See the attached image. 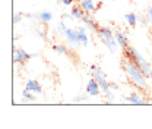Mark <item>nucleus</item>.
Returning a JSON list of instances; mask_svg holds the SVG:
<instances>
[{
  "label": "nucleus",
  "instance_id": "obj_17",
  "mask_svg": "<svg viewBox=\"0 0 152 129\" xmlns=\"http://www.w3.org/2000/svg\"><path fill=\"white\" fill-rule=\"evenodd\" d=\"M53 50H54L56 53H60V55H67V53H69V52H67V47L63 46V44H53Z\"/></svg>",
  "mask_w": 152,
  "mask_h": 129
},
{
  "label": "nucleus",
  "instance_id": "obj_1",
  "mask_svg": "<svg viewBox=\"0 0 152 129\" xmlns=\"http://www.w3.org/2000/svg\"><path fill=\"white\" fill-rule=\"evenodd\" d=\"M121 68L124 71V74L127 76V79L130 81V84L134 85L136 88H139L140 91H146L148 90V82H146V75L143 74V71L133 62L129 57H123L121 60Z\"/></svg>",
  "mask_w": 152,
  "mask_h": 129
},
{
  "label": "nucleus",
  "instance_id": "obj_6",
  "mask_svg": "<svg viewBox=\"0 0 152 129\" xmlns=\"http://www.w3.org/2000/svg\"><path fill=\"white\" fill-rule=\"evenodd\" d=\"M86 92H88V95H91V97H96V95H99V92H101V88H99V84L96 82V79L91 76V79L88 81V84H86Z\"/></svg>",
  "mask_w": 152,
  "mask_h": 129
},
{
  "label": "nucleus",
  "instance_id": "obj_14",
  "mask_svg": "<svg viewBox=\"0 0 152 129\" xmlns=\"http://www.w3.org/2000/svg\"><path fill=\"white\" fill-rule=\"evenodd\" d=\"M37 19H39L44 24H48V22L53 21V13H50V12H39L37 15Z\"/></svg>",
  "mask_w": 152,
  "mask_h": 129
},
{
  "label": "nucleus",
  "instance_id": "obj_19",
  "mask_svg": "<svg viewBox=\"0 0 152 129\" xmlns=\"http://www.w3.org/2000/svg\"><path fill=\"white\" fill-rule=\"evenodd\" d=\"M22 18H23V15H22V13H15V15H13V25L19 24Z\"/></svg>",
  "mask_w": 152,
  "mask_h": 129
},
{
  "label": "nucleus",
  "instance_id": "obj_4",
  "mask_svg": "<svg viewBox=\"0 0 152 129\" xmlns=\"http://www.w3.org/2000/svg\"><path fill=\"white\" fill-rule=\"evenodd\" d=\"M66 41H67V44L72 47V49H77V47H80L82 44H80V40H79V34H77V31H76V28H69L67 29V32H66Z\"/></svg>",
  "mask_w": 152,
  "mask_h": 129
},
{
  "label": "nucleus",
  "instance_id": "obj_5",
  "mask_svg": "<svg viewBox=\"0 0 152 129\" xmlns=\"http://www.w3.org/2000/svg\"><path fill=\"white\" fill-rule=\"evenodd\" d=\"M34 56L37 55H28L23 49H15V52H13V62L15 63H25V62H28Z\"/></svg>",
  "mask_w": 152,
  "mask_h": 129
},
{
  "label": "nucleus",
  "instance_id": "obj_15",
  "mask_svg": "<svg viewBox=\"0 0 152 129\" xmlns=\"http://www.w3.org/2000/svg\"><path fill=\"white\" fill-rule=\"evenodd\" d=\"M124 19H126V22L129 24V27H132V28H134L136 24H137V15H136V13H126V15H124Z\"/></svg>",
  "mask_w": 152,
  "mask_h": 129
},
{
  "label": "nucleus",
  "instance_id": "obj_11",
  "mask_svg": "<svg viewBox=\"0 0 152 129\" xmlns=\"http://www.w3.org/2000/svg\"><path fill=\"white\" fill-rule=\"evenodd\" d=\"M76 31L79 34V40H80L82 47H88L89 40H88V34H86V27H76Z\"/></svg>",
  "mask_w": 152,
  "mask_h": 129
},
{
  "label": "nucleus",
  "instance_id": "obj_10",
  "mask_svg": "<svg viewBox=\"0 0 152 129\" xmlns=\"http://www.w3.org/2000/svg\"><path fill=\"white\" fill-rule=\"evenodd\" d=\"M114 35H115V40H117V43H118L120 47L126 49V47L130 46V44H129V38H127V35H126V32H123V31H115Z\"/></svg>",
  "mask_w": 152,
  "mask_h": 129
},
{
  "label": "nucleus",
  "instance_id": "obj_3",
  "mask_svg": "<svg viewBox=\"0 0 152 129\" xmlns=\"http://www.w3.org/2000/svg\"><path fill=\"white\" fill-rule=\"evenodd\" d=\"M96 35L99 38V41L111 52H117V47H118V43H117V40H115V35H114V32H111V29L110 28H107V27H99L98 28V31H96Z\"/></svg>",
  "mask_w": 152,
  "mask_h": 129
},
{
  "label": "nucleus",
  "instance_id": "obj_13",
  "mask_svg": "<svg viewBox=\"0 0 152 129\" xmlns=\"http://www.w3.org/2000/svg\"><path fill=\"white\" fill-rule=\"evenodd\" d=\"M85 13H86V12L80 7V4H79V6H73V7H72V12H70L72 18L76 19V21H82L83 16H85Z\"/></svg>",
  "mask_w": 152,
  "mask_h": 129
},
{
  "label": "nucleus",
  "instance_id": "obj_12",
  "mask_svg": "<svg viewBox=\"0 0 152 129\" xmlns=\"http://www.w3.org/2000/svg\"><path fill=\"white\" fill-rule=\"evenodd\" d=\"M126 100L132 104H146V100L142 97V94H137V92H133L130 95H127Z\"/></svg>",
  "mask_w": 152,
  "mask_h": 129
},
{
  "label": "nucleus",
  "instance_id": "obj_2",
  "mask_svg": "<svg viewBox=\"0 0 152 129\" xmlns=\"http://www.w3.org/2000/svg\"><path fill=\"white\" fill-rule=\"evenodd\" d=\"M124 56L126 57H129V59H132L133 62L143 71V74L146 75L148 78H152V68H151V65L145 60V57L140 55L134 47H132V46H129V47H126L124 49Z\"/></svg>",
  "mask_w": 152,
  "mask_h": 129
},
{
  "label": "nucleus",
  "instance_id": "obj_20",
  "mask_svg": "<svg viewBox=\"0 0 152 129\" xmlns=\"http://www.w3.org/2000/svg\"><path fill=\"white\" fill-rule=\"evenodd\" d=\"M146 16H148L149 24H151V27H152V6H149V7L146 9Z\"/></svg>",
  "mask_w": 152,
  "mask_h": 129
},
{
  "label": "nucleus",
  "instance_id": "obj_8",
  "mask_svg": "<svg viewBox=\"0 0 152 129\" xmlns=\"http://www.w3.org/2000/svg\"><path fill=\"white\" fill-rule=\"evenodd\" d=\"M80 7L85 10V12H88V13H94V12H96V9L101 6H95V1L94 0H80Z\"/></svg>",
  "mask_w": 152,
  "mask_h": 129
},
{
  "label": "nucleus",
  "instance_id": "obj_18",
  "mask_svg": "<svg viewBox=\"0 0 152 129\" xmlns=\"http://www.w3.org/2000/svg\"><path fill=\"white\" fill-rule=\"evenodd\" d=\"M67 29H69V28H67V27H66L63 22H58V24L56 25V31L60 34V35H61V37H64V35H66Z\"/></svg>",
  "mask_w": 152,
  "mask_h": 129
},
{
  "label": "nucleus",
  "instance_id": "obj_7",
  "mask_svg": "<svg viewBox=\"0 0 152 129\" xmlns=\"http://www.w3.org/2000/svg\"><path fill=\"white\" fill-rule=\"evenodd\" d=\"M82 22L85 24V27H86V28H89L91 31H95V32H96V31H98V28H99L98 22H96V21L91 16V13H88V12L85 13V16H83V19H82Z\"/></svg>",
  "mask_w": 152,
  "mask_h": 129
},
{
  "label": "nucleus",
  "instance_id": "obj_9",
  "mask_svg": "<svg viewBox=\"0 0 152 129\" xmlns=\"http://www.w3.org/2000/svg\"><path fill=\"white\" fill-rule=\"evenodd\" d=\"M25 88L28 90V91H32L35 92V94H42V87H41V84L35 81V79H29L26 84H25Z\"/></svg>",
  "mask_w": 152,
  "mask_h": 129
},
{
  "label": "nucleus",
  "instance_id": "obj_21",
  "mask_svg": "<svg viewBox=\"0 0 152 129\" xmlns=\"http://www.w3.org/2000/svg\"><path fill=\"white\" fill-rule=\"evenodd\" d=\"M137 21H140V22H142L143 25H146V24L149 22V19H148V16L145 18V15H139V16H137Z\"/></svg>",
  "mask_w": 152,
  "mask_h": 129
},
{
  "label": "nucleus",
  "instance_id": "obj_22",
  "mask_svg": "<svg viewBox=\"0 0 152 129\" xmlns=\"http://www.w3.org/2000/svg\"><path fill=\"white\" fill-rule=\"evenodd\" d=\"M60 1H61L64 6H70V4L73 3V0H60Z\"/></svg>",
  "mask_w": 152,
  "mask_h": 129
},
{
  "label": "nucleus",
  "instance_id": "obj_16",
  "mask_svg": "<svg viewBox=\"0 0 152 129\" xmlns=\"http://www.w3.org/2000/svg\"><path fill=\"white\" fill-rule=\"evenodd\" d=\"M32 94H34L32 91H28V90L25 88V90L22 91V100H23V101H34V100H35V95H32Z\"/></svg>",
  "mask_w": 152,
  "mask_h": 129
}]
</instances>
